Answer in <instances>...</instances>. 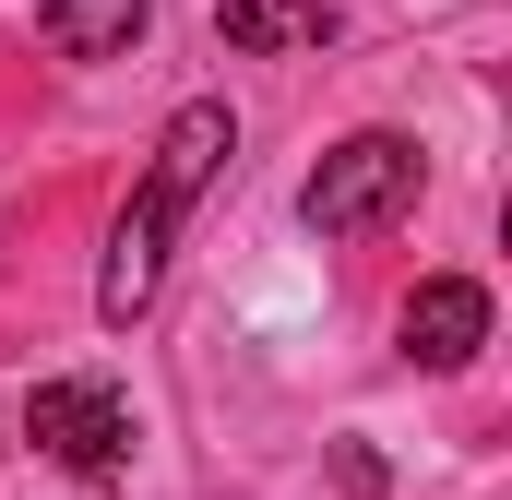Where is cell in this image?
Returning <instances> with one entry per match:
<instances>
[{"label": "cell", "instance_id": "5", "mask_svg": "<svg viewBox=\"0 0 512 500\" xmlns=\"http://www.w3.org/2000/svg\"><path fill=\"white\" fill-rule=\"evenodd\" d=\"M36 24H48V48H60V60H131L155 12H143V0H48Z\"/></svg>", "mask_w": 512, "mask_h": 500}, {"label": "cell", "instance_id": "3", "mask_svg": "<svg viewBox=\"0 0 512 500\" xmlns=\"http://www.w3.org/2000/svg\"><path fill=\"white\" fill-rule=\"evenodd\" d=\"M24 441L48 453V465H72V477H131V405L108 381H36L24 393Z\"/></svg>", "mask_w": 512, "mask_h": 500}, {"label": "cell", "instance_id": "6", "mask_svg": "<svg viewBox=\"0 0 512 500\" xmlns=\"http://www.w3.org/2000/svg\"><path fill=\"white\" fill-rule=\"evenodd\" d=\"M215 36H227V48H322L334 12H322V0H227Z\"/></svg>", "mask_w": 512, "mask_h": 500}, {"label": "cell", "instance_id": "1", "mask_svg": "<svg viewBox=\"0 0 512 500\" xmlns=\"http://www.w3.org/2000/svg\"><path fill=\"white\" fill-rule=\"evenodd\" d=\"M239 155V120H227V96H191L179 120L155 131V167H143V191H131L120 239H108V274H96V322H143L155 310V286H167V250H179V215L203 203V179Z\"/></svg>", "mask_w": 512, "mask_h": 500}, {"label": "cell", "instance_id": "2", "mask_svg": "<svg viewBox=\"0 0 512 500\" xmlns=\"http://www.w3.org/2000/svg\"><path fill=\"white\" fill-rule=\"evenodd\" d=\"M405 203H417V143H405V131H346V143L310 167V191H298L310 239H370Z\"/></svg>", "mask_w": 512, "mask_h": 500}, {"label": "cell", "instance_id": "4", "mask_svg": "<svg viewBox=\"0 0 512 500\" xmlns=\"http://www.w3.org/2000/svg\"><path fill=\"white\" fill-rule=\"evenodd\" d=\"M477 346H489V286L477 274H429L405 298V358L417 370H477Z\"/></svg>", "mask_w": 512, "mask_h": 500}]
</instances>
